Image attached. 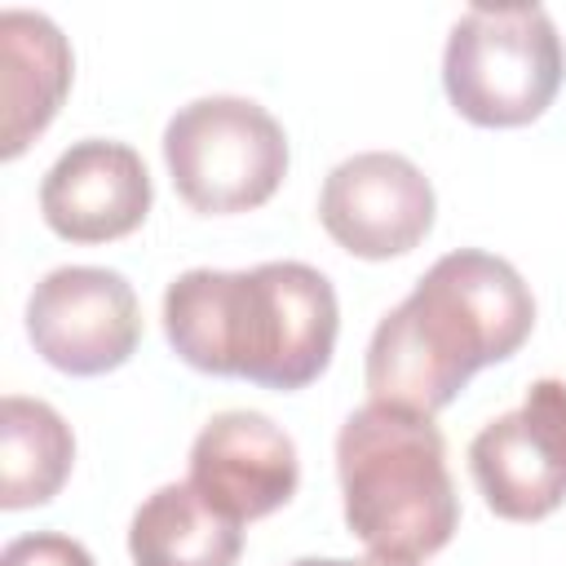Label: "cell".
<instances>
[{
  "mask_svg": "<svg viewBox=\"0 0 566 566\" xmlns=\"http://www.w3.org/2000/svg\"><path fill=\"white\" fill-rule=\"evenodd\" d=\"M535 327L526 279L482 248L438 256L376 323L367 345L371 402L433 416L482 367L513 358Z\"/></svg>",
  "mask_w": 566,
  "mask_h": 566,
  "instance_id": "6da1fadb",
  "label": "cell"
},
{
  "mask_svg": "<svg viewBox=\"0 0 566 566\" xmlns=\"http://www.w3.org/2000/svg\"><path fill=\"white\" fill-rule=\"evenodd\" d=\"M336 332V287L305 261L186 270L164 292V336L181 363L283 394L327 371Z\"/></svg>",
  "mask_w": 566,
  "mask_h": 566,
  "instance_id": "7a4b0ae2",
  "label": "cell"
},
{
  "mask_svg": "<svg viewBox=\"0 0 566 566\" xmlns=\"http://www.w3.org/2000/svg\"><path fill=\"white\" fill-rule=\"evenodd\" d=\"M345 526L371 557L424 562L451 544L460 495L433 416L367 402L336 433Z\"/></svg>",
  "mask_w": 566,
  "mask_h": 566,
  "instance_id": "3957f363",
  "label": "cell"
},
{
  "mask_svg": "<svg viewBox=\"0 0 566 566\" xmlns=\"http://www.w3.org/2000/svg\"><path fill=\"white\" fill-rule=\"evenodd\" d=\"M566 75L562 35L544 4H473L455 18L442 53V88L478 128L539 119Z\"/></svg>",
  "mask_w": 566,
  "mask_h": 566,
  "instance_id": "277c9868",
  "label": "cell"
},
{
  "mask_svg": "<svg viewBox=\"0 0 566 566\" xmlns=\"http://www.w3.org/2000/svg\"><path fill=\"white\" fill-rule=\"evenodd\" d=\"M164 164L195 212H252L287 177V133L261 102L212 93L186 102L168 119Z\"/></svg>",
  "mask_w": 566,
  "mask_h": 566,
  "instance_id": "5b68a950",
  "label": "cell"
},
{
  "mask_svg": "<svg viewBox=\"0 0 566 566\" xmlns=\"http://www.w3.org/2000/svg\"><path fill=\"white\" fill-rule=\"evenodd\" d=\"M27 336L49 367L66 376H102L133 358L142 340V305L119 270L62 265L35 283L27 301Z\"/></svg>",
  "mask_w": 566,
  "mask_h": 566,
  "instance_id": "8992f818",
  "label": "cell"
},
{
  "mask_svg": "<svg viewBox=\"0 0 566 566\" xmlns=\"http://www.w3.org/2000/svg\"><path fill=\"white\" fill-rule=\"evenodd\" d=\"M433 186L398 150H363L340 159L318 190L323 230L363 261L411 252L433 230Z\"/></svg>",
  "mask_w": 566,
  "mask_h": 566,
  "instance_id": "52a82bcc",
  "label": "cell"
},
{
  "mask_svg": "<svg viewBox=\"0 0 566 566\" xmlns=\"http://www.w3.org/2000/svg\"><path fill=\"white\" fill-rule=\"evenodd\" d=\"M150 172L124 142L84 137L66 146L40 181V212L66 243H111L133 234L150 212Z\"/></svg>",
  "mask_w": 566,
  "mask_h": 566,
  "instance_id": "ba28073f",
  "label": "cell"
},
{
  "mask_svg": "<svg viewBox=\"0 0 566 566\" xmlns=\"http://www.w3.org/2000/svg\"><path fill=\"white\" fill-rule=\"evenodd\" d=\"M296 442L261 411L212 416L190 447V486L234 522H256L296 495Z\"/></svg>",
  "mask_w": 566,
  "mask_h": 566,
  "instance_id": "9c48e42d",
  "label": "cell"
},
{
  "mask_svg": "<svg viewBox=\"0 0 566 566\" xmlns=\"http://www.w3.org/2000/svg\"><path fill=\"white\" fill-rule=\"evenodd\" d=\"M0 57H4V133L0 155L18 159L57 115L71 88V44L53 18L4 9L0 13Z\"/></svg>",
  "mask_w": 566,
  "mask_h": 566,
  "instance_id": "30bf717a",
  "label": "cell"
},
{
  "mask_svg": "<svg viewBox=\"0 0 566 566\" xmlns=\"http://www.w3.org/2000/svg\"><path fill=\"white\" fill-rule=\"evenodd\" d=\"M243 522L212 509L190 482H168L142 500L128 522L133 566H234Z\"/></svg>",
  "mask_w": 566,
  "mask_h": 566,
  "instance_id": "8fae6325",
  "label": "cell"
},
{
  "mask_svg": "<svg viewBox=\"0 0 566 566\" xmlns=\"http://www.w3.org/2000/svg\"><path fill=\"white\" fill-rule=\"evenodd\" d=\"M469 469L486 509L504 522H539L566 500V473L539 455L517 411L478 429L469 442Z\"/></svg>",
  "mask_w": 566,
  "mask_h": 566,
  "instance_id": "7c38bea8",
  "label": "cell"
},
{
  "mask_svg": "<svg viewBox=\"0 0 566 566\" xmlns=\"http://www.w3.org/2000/svg\"><path fill=\"white\" fill-rule=\"evenodd\" d=\"M75 464L71 424L40 398L9 394L0 402V509L49 504Z\"/></svg>",
  "mask_w": 566,
  "mask_h": 566,
  "instance_id": "4fadbf2b",
  "label": "cell"
},
{
  "mask_svg": "<svg viewBox=\"0 0 566 566\" xmlns=\"http://www.w3.org/2000/svg\"><path fill=\"white\" fill-rule=\"evenodd\" d=\"M531 442L539 447V455L566 473V380L544 376L526 389L522 407H517Z\"/></svg>",
  "mask_w": 566,
  "mask_h": 566,
  "instance_id": "5bb4252c",
  "label": "cell"
},
{
  "mask_svg": "<svg viewBox=\"0 0 566 566\" xmlns=\"http://www.w3.org/2000/svg\"><path fill=\"white\" fill-rule=\"evenodd\" d=\"M0 566H97L93 553L57 531H35V535H18L4 544Z\"/></svg>",
  "mask_w": 566,
  "mask_h": 566,
  "instance_id": "9a60e30c",
  "label": "cell"
},
{
  "mask_svg": "<svg viewBox=\"0 0 566 566\" xmlns=\"http://www.w3.org/2000/svg\"><path fill=\"white\" fill-rule=\"evenodd\" d=\"M292 566H416V562H389V557H301Z\"/></svg>",
  "mask_w": 566,
  "mask_h": 566,
  "instance_id": "2e32d148",
  "label": "cell"
}]
</instances>
